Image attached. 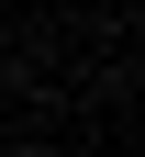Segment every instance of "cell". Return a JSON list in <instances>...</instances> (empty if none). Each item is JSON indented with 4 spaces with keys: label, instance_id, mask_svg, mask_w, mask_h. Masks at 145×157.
<instances>
[{
    "label": "cell",
    "instance_id": "obj_1",
    "mask_svg": "<svg viewBox=\"0 0 145 157\" xmlns=\"http://www.w3.org/2000/svg\"><path fill=\"white\" fill-rule=\"evenodd\" d=\"M11 157H56V146H11Z\"/></svg>",
    "mask_w": 145,
    "mask_h": 157
}]
</instances>
